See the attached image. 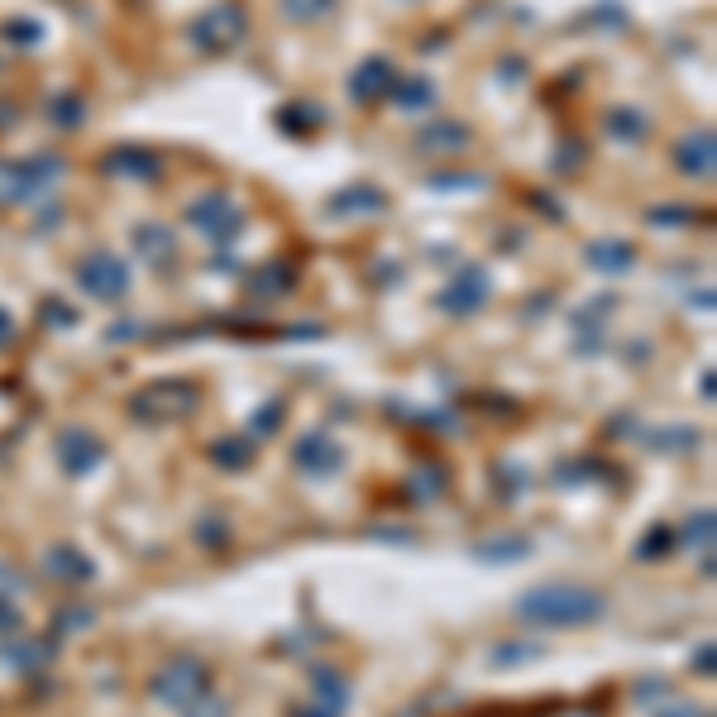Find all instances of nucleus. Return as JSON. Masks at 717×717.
<instances>
[{
    "mask_svg": "<svg viewBox=\"0 0 717 717\" xmlns=\"http://www.w3.org/2000/svg\"><path fill=\"white\" fill-rule=\"evenodd\" d=\"M335 0H287V15L292 20H316V15H326Z\"/></svg>",
    "mask_w": 717,
    "mask_h": 717,
    "instance_id": "obj_6",
    "label": "nucleus"
},
{
    "mask_svg": "<svg viewBox=\"0 0 717 717\" xmlns=\"http://www.w3.org/2000/svg\"><path fill=\"white\" fill-rule=\"evenodd\" d=\"M522 612L536 617L545 627H574L603 612V598L588 593V588H536L531 598H522Z\"/></svg>",
    "mask_w": 717,
    "mask_h": 717,
    "instance_id": "obj_1",
    "label": "nucleus"
},
{
    "mask_svg": "<svg viewBox=\"0 0 717 717\" xmlns=\"http://www.w3.org/2000/svg\"><path fill=\"white\" fill-rule=\"evenodd\" d=\"M665 717H703V713H698V708H684V703H679V708H670Z\"/></svg>",
    "mask_w": 717,
    "mask_h": 717,
    "instance_id": "obj_7",
    "label": "nucleus"
},
{
    "mask_svg": "<svg viewBox=\"0 0 717 717\" xmlns=\"http://www.w3.org/2000/svg\"><path fill=\"white\" fill-rule=\"evenodd\" d=\"M192 220H196V225H206V230H211V235H225V230H230V225H239V211H235V206H225V211H216V201H206V206H201V201H196Z\"/></svg>",
    "mask_w": 717,
    "mask_h": 717,
    "instance_id": "obj_4",
    "label": "nucleus"
},
{
    "mask_svg": "<svg viewBox=\"0 0 717 717\" xmlns=\"http://www.w3.org/2000/svg\"><path fill=\"white\" fill-rule=\"evenodd\" d=\"M679 158H684V173H708V163H713V139H708V134H694Z\"/></svg>",
    "mask_w": 717,
    "mask_h": 717,
    "instance_id": "obj_5",
    "label": "nucleus"
},
{
    "mask_svg": "<svg viewBox=\"0 0 717 717\" xmlns=\"http://www.w3.org/2000/svg\"><path fill=\"white\" fill-rule=\"evenodd\" d=\"M244 29V20H239L235 10H216L206 24H196V39H206L211 48H220V44H230V34H239Z\"/></svg>",
    "mask_w": 717,
    "mask_h": 717,
    "instance_id": "obj_3",
    "label": "nucleus"
},
{
    "mask_svg": "<svg viewBox=\"0 0 717 717\" xmlns=\"http://www.w3.org/2000/svg\"><path fill=\"white\" fill-rule=\"evenodd\" d=\"M125 283H130V273L110 259V254H91V259L82 263V287H91V292H96V297H106V302L110 297H120Z\"/></svg>",
    "mask_w": 717,
    "mask_h": 717,
    "instance_id": "obj_2",
    "label": "nucleus"
}]
</instances>
